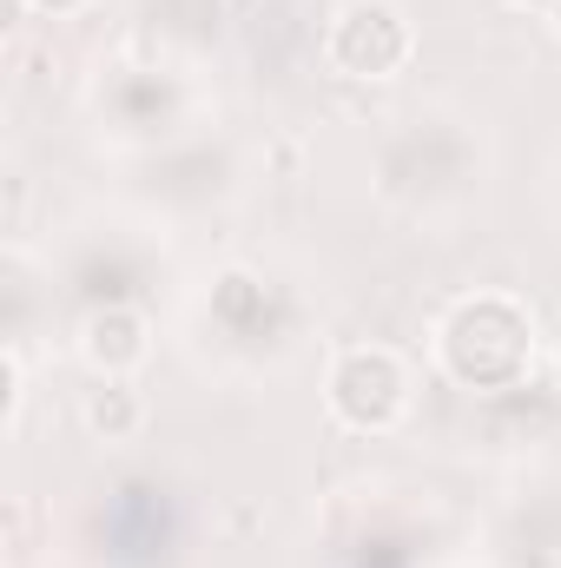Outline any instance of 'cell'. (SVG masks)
Segmentation results:
<instances>
[{
	"label": "cell",
	"mask_w": 561,
	"mask_h": 568,
	"mask_svg": "<svg viewBox=\"0 0 561 568\" xmlns=\"http://www.w3.org/2000/svg\"><path fill=\"white\" fill-rule=\"evenodd\" d=\"M489 185V133L476 113L422 100L377 126L370 140V192L417 232H449L476 212Z\"/></svg>",
	"instance_id": "6da1fadb"
},
{
	"label": "cell",
	"mask_w": 561,
	"mask_h": 568,
	"mask_svg": "<svg viewBox=\"0 0 561 568\" xmlns=\"http://www.w3.org/2000/svg\"><path fill=\"white\" fill-rule=\"evenodd\" d=\"M185 331H192V351L225 377H278L304 351L310 297L258 258H225L192 291Z\"/></svg>",
	"instance_id": "7a4b0ae2"
},
{
	"label": "cell",
	"mask_w": 561,
	"mask_h": 568,
	"mask_svg": "<svg viewBox=\"0 0 561 568\" xmlns=\"http://www.w3.org/2000/svg\"><path fill=\"white\" fill-rule=\"evenodd\" d=\"M93 140L120 159H152L212 126V87L165 47H120L86 80Z\"/></svg>",
	"instance_id": "3957f363"
},
{
	"label": "cell",
	"mask_w": 561,
	"mask_h": 568,
	"mask_svg": "<svg viewBox=\"0 0 561 568\" xmlns=\"http://www.w3.org/2000/svg\"><path fill=\"white\" fill-rule=\"evenodd\" d=\"M536 351H542V324H536L529 297H516L502 284H476V291L449 297L429 324L436 371L469 397L522 390L536 377Z\"/></svg>",
	"instance_id": "277c9868"
},
{
	"label": "cell",
	"mask_w": 561,
	"mask_h": 568,
	"mask_svg": "<svg viewBox=\"0 0 561 568\" xmlns=\"http://www.w3.org/2000/svg\"><path fill=\"white\" fill-rule=\"evenodd\" d=\"M165 272H172V225L140 212V205L133 212H93L47 252L53 297H73L80 311L152 304Z\"/></svg>",
	"instance_id": "5b68a950"
},
{
	"label": "cell",
	"mask_w": 561,
	"mask_h": 568,
	"mask_svg": "<svg viewBox=\"0 0 561 568\" xmlns=\"http://www.w3.org/2000/svg\"><path fill=\"white\" fill-rule=\"evenodd\" d=\"M429 523H436L429 489L357 483L330 503L324 568H429V542H436Z\"/></svg>",
	"instance_id": "8992f818"
},
{
	"label": "cell",
	"mask_w": 561,
	"mask_h": 568,
	"mask_svg": "<svg viewBox=\"0 0 561 568\" xmlns=\"http://www.w3.org/2000/svg\"><path fill=\"white\" fill-rule=\"evenodd\" d=\"M133 172H140L133 179V205L140 212L165 219V225H192V219H212V212H225V205L245 199L252 152H245V140L205 126V133L165 145L152 159H133Z\"/></svg>",
	"instance_id": "52a82bcc"
},
{
	"label": "cell",
	"mask_w": 561,
	"mask_h": 568,
	"mask_svg": "<svg viewBox=\"0 0 561 568\" xmlns=\"http://www.w3.org/2000/svg\"><path fill=\"white\" fill-rule=\"evenodd\" d=\"M417 410V364L397 344H337L324 364V417L350 436H397Z\"/></svg>",
	"instance_id": "ba28073f"
},
{
	"label": "cell",
	"mask_w": 561,
	"mask_h": 568,
	"mask_svg": "<svg viewBox=\"0 0 561 568\" xmlns=\"http://www.w3.org/2000/svg\"><path fill=\"white\" fill-rule=\"evenodd\" d=\"M417 60V20L397 0H344L324 27V67L357 87H384L410 73Z\"/></svg>",
	"instance_id": "9c48e42d"
},
{
	"label": "cell",
	"mask_w": 561,
	"mask_h": 568,
	"mask_svg": "<svg viewBox=\"0 0 561 568\" xmlns=\"http://www.w3.org/2000/svg\"><path fill=\"white\" fill-rule=\"evenodd\" d=\"M482 568H561V469L522 476L489 509Z\"/></svg>",
	"instance_id": "30bf717a"
},
{
	"label": "cell",
	"mask_w": 561,
	"mask_h": 568,
	"mask_svg": "<svg viewBox=\"0 0 561 568\" xmlns=\"http://www.w3.org/2000/svg\"><path fill=\"white\" fill-rule=\"evenodd\" d=\"M152 311L145 304H93L73 317V357L93 377H140L152 364Z\"/></svg>",
	"instance_id": "8fae6325"
},
{
	"label": "cell",
	"mask_w": 561,
	"mask_h": 568,
	"mask_svg": "<svg viewBox=\"0 0 561 568\" xmlns=\"http://www.w3.org/2000/svg\"><path fill=\"white\" fill-rule=\"evenodd\" d=\"M80 429L106 449H126L152 429V404H145L140 377H93V390H80Z\"/></svg>",
	"instance_id": "7c38bea8"
},
{
	"label": "cell",
	"mask_w": 561,
	"mask_h": 568,
	"mask_svg": "<svg viewBox=\"0 0 561 568\" xmlns=\"http://www.w3.org/2000/svg\"><path fill=\"white\" fill-rule=\"evenodd\" d=\"M20 13H33V20H73V13H86L93 0H13Z\"/></svg>",
	"instance_id": "4fadbf2b"
},
{
	"label": "cell",
	"mask_w": 561,
	"mask_h": 568,
	"mask_svg": "<svg viewBox=\"0 0 561 568\" xmlns=\"http://www.w3.org/2000/svg\"><path fill=\"white\" fill-rule=\"evenodd\" d=\"M549 27H555V40H561V0H549Z\"/></svg>",
	"instance_id": "5bb4252c"
},
{
	"label": "cell",
	"mask_w": 561,
	"mask_h": 568,
	"mask_svg": "<svg viewBox=\"0 0 561 568\" xmlns=\"http://www.w3.org/2000/svg\"><path fill=\"white\" fill-rule=\"evenodd\" d=\"M516 7H536V13H549V0H516Z\"/></svg>",
	"instance_id": "9a60e30c"
},
{
	"label": "cell",
	"mask_w": 561,
	"mask_h": 568,
	"mask_svg": "<svg viewBox=\"0 0 561 568\" xmlns=\"http://www.w3.org/2000/svg\"><path fill=\"white\" fill-rule=\"evenodd\" d=\"M549 384H555V397H561V357H555V371H549Z\"/></svg>",
	"instance_id": "2e32d148"
}]
</instances>
